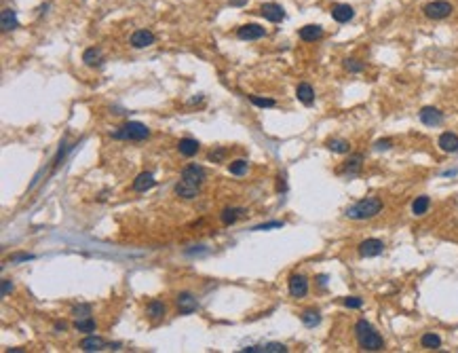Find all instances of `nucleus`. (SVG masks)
I'll return each instance as SVG.
<instances>
[{
  "label": "nucleus",
  "instance_id": "nucleus-22",
  "mask_svg": "<svg viewBox=\"0 0 458 353\" xmlns=\"http://www.w3.org/2000/svg\"><path fill=\"white\" fill-rule=\"evenodd\" d=\"M104 347H106V341H104V338H99V336H95V334H89L80 343V349L82 351H102Z\"/></svg>",
  "mask_w": 458,
  "mask_h": 353
},
{
  "label": "nucleus",
  "instance_id": "nucleus-20",
  "mask_svg": "<svg viewBox=\"0 0 458 353\" xmlns=\"http://www.w3.org/2000/svg\"><path fill=\"white\" fill-rule=\"evenodd\" d=\"M178 150H180V154H184V157H194V154L198 152V142L192 138H182L178 142Z\"/></svg>",
  "mask_w": 458,
  "mask_h": 353
},
{
  "label": "nucleus",
  "instance_id": "nucleus-4",
  "mask_svg": "<svg viewBox=\"0 0 458 353\" xmlns=\"http://www.w3.org/2000/svg\"><path fill=\"white\" fill-rule=\"evenodd\" d=\"M422 11H424V15H426L428 19H446V17L452 15L454 7L448 3V0H435V3L424 5Z\"/></svg>",
  "mask_w": 458,
  "mask_h": 353
},
{
  "label": "nucleus",
  "instance_id": "nucleus-30",
  "mask_svg": "<svg viewBox=\"0 0 458 353\" xmlns=\"http://www.w3.org/2000/svg\"><path fill=\"white\" fill-rule=\"evenodd\" d=\"M74 328L78 330V332H95V319H91V317H78L76 321H74Z\"/></svg>",
  "mask_w": 458,
  "mask_h": 353
},
{
  "label": "nucleus",
  "instance_id": "nucleus-12",
  "mask_svg": "<svg viewBox=\"0 0 458 353\" xmlns=\"http://www.w3.org/2000/svg\"><path fill=\"white\" fill-rule=\"evenodd\" d=\"M129 42H131L133 49H144V47H150L154 42V34L150 30H137V32L131 34V40Z\"/></svg>",
  "mask_w": 458,
  "mask_h": 353
},
{
  "label": "nucleus",
  "instance_id": "nucleus-31",
  "mask_svg": "<svg viewBox=\"0 0 458 353\" xmlns=\"http://www.w3.org/2000/svg\"><path fill=\"white\" fill-rule=\"evenodd\" d=\"M247 169H249V163H247L245 159H237V161H233L231 165H228V172H231L233 176H243V174H247Z\"/></svg>",
  "mask_w": 458,
  "mask_h": 353
},
{
  "label": "nucleus",
  "instance_id": "nucleus-39",
  "mask_svg": "<svg viewBox=\"0 0 458 353\" xmlns=\"http://www.w3.org/2000/svg\"><path fill=\"white\" fill-rule=\"evenodd\" d=\"M391 146H393L391 140H378V142L374 144V148H376V150H389Z\"/></svg>",
  "mask_w": 458,
  "mask_h": 353
},
{
  "label": "nucleus",
  "instance_id": "nucleus-19",
  "mask_svg": "<svg viewBox=\"0 0 458 353\" xmlns=\"http://www.w3.org/2000/svg\"><path fill=\"white\" fill-rule=\"evenodd\" d=\"M296 95H298V100L302 102L304 106H310L314 102V89L310 87L308 83H300L298 89H296Z\"/></svg>",
  "mask_w": 458,
  "mask_h": 353
},
{
  "label": "nucleus",
  "instance_id": "nucleus-26",
  "mask_svg": "<svg viewBox=\"0 0 458 353\" xmlns=\"http://www.w3.org/2000/svg\"><path fill=\"white\" fill-rule=\"evenodd\" d=\"M300 319H302L304 326L314 328V326H319V321H321V313L317 311V309H306V311H302V315H300Z\"/></svg>",
  "mask_w": 458,
  "mask_h": 353
},
{
  "label": "nucleus",
  "instance_id": "nucleus-35",
  "mask_svg": "<svg viewBox=\"0 0 458 353\" xmlns=\"http://www.w3.org/2000/svg\"><path fill=\"white\" fill-rule=\"evenodd\" d=\"M342 303H345V307H349V309H359V307H363V301L359 298V296H347Z\"/></svg>",
  "mask_w": 458,
  "mask_h": 353
},
{
  "label": "nucleus",
  "instance_id": "nucleus-7",
  "mask_svg": "<svg viewBox=\"0 0 458 353\" xmlns=\"http://www.w3.org/2000/svg\"><path fill=\"white\" fill-rule=\"evenodd\" d=\"M260 15L266 19V21H273V23H279L285 19V9L277 3H266L260 7Z\"/></svg>",
  "mask_w": 458,
  "mask_h": 353
},
{
  "label": "nucleus",
  "instance_id": "nucleus-24",
  "mask_svg": "<svg viewBox=\"0 0 458 353\" xmlns=\"http://www.w3.org/2000/svg\"><path fill=\"white\" fill-rule=\"evenodd\" d=\"M428 207H431V199H428L426 195L416 197V199H414V203H412V214L414 216H424L426 211H428Z\"/></svg>",
  "mask_w": 458,
  "mask_h": 353
},
{
  "label": "nucleus",
  "instance_id": "nucleus-3",
  "mask_svg": "<svg viewBox=\"0 0 458 353\" xmlns=\"http://www.w3.org/2000/svg\"><path fill=\"white\" fill-rule=\"evenodd\" d=\"M148 135H150V129L144 123H137V121L125 123L123 127H119V129L112 133L114 140H131V142H141V140H146Z\"/></svg>",
  "mask_w": 458,
  "mask_h": 353
},
{
  "label": "nucleus",
  "instance_id": "nucleus-36",
  "mask_svg": "<svg viewBox=\"0 0 458 353\" xmlns=\"http://www.w3.org/2000/svg\"><path fill=\"white\" fill-rule=\"evenodd\" d=\"M264 351L266 353H285L288 347L281 345V343H268V345H264Z\"/></svg>",
  "mask_w": 458,
  "mask_h": 353
},
{
  "label": "nucleus",
  "instance_id": "nucleus-27",
  "mask_svg": "<svg viewBox=\"0 0 458 353\" xmlns=\"http://www.w3.org/2000/svg\"><path fill=\"white\" fill-rule=\"evenodd\" d=\"M361 161H363L361 154H355V157H351L349 161H345V165H342V172L349 174V176L359 174V169H361Z\"/></svg>",
  "mask_w": 458,
  "mask_h": 353
},
{
  "label": "nucleus",
  "instance_id": "nucleus-34",
  "mask_svg": "<svg viewBox=\"0 0 458 353\" xmlns=\"http://www.w3.org/2000/svg\"><path fill=\"white\" fill-rule=\"evenodd\" d=\"M72 315H76V319L78 317H89L91 315V307L89 305H78V307L72 309Z\"/></svg>",
  "mask_w": 458,
  "mask_h": 353
},
{
  "label": "nucleus",
  "instance_id": "nucleus-40",
  "mask_svg": "<svg viewBox=\"0 0 458 353\" xmlns=\"http://www.w3.org/2000/svg\"><path fill=\"white\" fill-rule=\"evenodd\" d=\"M34 256L32 254H15V256H11V262H21V260H32Z\"/></svg>",
  "mask_w": 458,
  "mask_h": 353
},
{
  "label": "nucleus",
  "instance_id": "nucleus-29",
  "mask_svg": "<svg viewBox=\"0 0 458 353\" xmlns=\"http://www.w3.org/2000/svg\"><path fill=\"white\" fill-rule=\"evenodd\" d=\"M420 345H422L424 349H439V347H441V338H439V334H435V332H426V334H422V338H420Z\"/></svg>",
  "mask_w": 458,
  "mask_h": 353
},
{
  "label": "nucleus",
  "instance_id": "nucleus-8",
  "mask_svg": "<svg viewBox=\"0 0 458 353\" xmlns=\"http://www.w3.org/2000/svg\"><path fill=\"white\" fill-rule=\"evenodd\" d=\"M176 305H178L182 315H190V313H194L198 309V303H196V298L190 292H180L178 298H176Z\"/></svg>",
  "mask_w": 458,
  "mask_h": 353
},
{
  "label": "nucleus",
  "instance_id": "nucleus-37",
  "mask_svg": "<svg viewBox=\"0 0 458 353\" xmlns=\"http://www.w3.org/2000/svg\"><path fill=\"white\" fill-rule=\"evenodd\" d=\"M283 222H266V224H260V227H255L253 231H268V229H281Z\"/></svg>",
  "mask_w": 458,
  "mask_h": 353
},
{
  "label": "nucleus",
  "instance_id": "nucleus-18",
  "mask_svg": "<svg viewBox=\"0 0 458 353\" xmlns=\"http://www.w3.org/2000/svg\"><path fill=\"white\" fill-rule=\"evenodd\" d=\"M82 62L87 64V66H91V68L102 66L104 64V53H102V49H97V47L87 49V51L82 53Z\"/></svg>",
  "mask_w": 458,
  "mask_h": 353
},
{
  "label": "nucleus",
  "instance_id": "nucleus-16",
  "mask_svg": "<svg viewBox=\"0 0 458 353\" xmlns=\"http://www.w3.org/2000/svg\"><path fill=\"white\" fill-rule=\"evenodd\" d=\"M439 148L443 152H458V135L452 131H443L439 135Z\"/></svg>",
  "mask_w": 458,
  "mask_h": 353
},
{
  "label": "nucleus",
  "instance_id": "nucleus-11",
  "mask_svg": "<svg viewBox=\"0 0 458 353\" xmlns=\"http://www.w3.org/2000/svg\"><path fill=\"white\" fill-rule=\"evenodd\" d=\"M420 121L424 125H428V127H437V125L443 123V112L437 110V108H433V106H424L420 110Z\"/></svg>",
  "mask_w": 458,
  "mask_h": 353
},
{
  "label": "nucleus",
  "instance_id": "nucleus-14",
  "mask_svg": "<svg viewBox=\"0 0 458 353\" xmlns=\"http://www.w3.org/2000/svg\"><path fill=\"white\" fill-rule=\"evenodd\" d=\"M332 17H334V21H338V23H347V21H351V19L355 17V11H353L351 5H334V9H332Z\"/></svg>",
  "mask_w": 458,
  "mask_h": 353
},
{
  "label": "nucleus",
  "instance_id": "nucleus-1",
  "mask_svg": "<svg viewBox=\"0 0 458 353\" xmlns=\"http://www.w3.org/2000/svg\"><path fill=\"white\" fill-rule=\"evenodd\" d=\"M355 334H357V343L363 351H382L384 349V341L382 336L374 330L369 321L359 319L355 323Z\"/></svg>",
  "mask_w": 458,
  "mask_h": 353
},
{
  "label": "nucleus",
  "instance_id": "nucleus-13",
  "mask_svg": "<svg viewBox=\"0 0 458 353\" xmlns=\"http://www.w3.org/2000/svg\"><path fill=\"white\" fill-rule=\"evenodd\" d=\"M298 34H300V38H302L304 42H314V40H319L323 36V28L317 25V23H308L304 28H300Z\"/></svg>",
  "mask_w": 458,
  "mask_h": 353
},
{
  "label": "nucleus",
  "instance_id": "nucleus-42",
  "mask_svg": "<svg viewBox=\"0 0 458 353\" xmlns=\"http://www.w3.org/2000/svg\"><path fill=\"white\" fill-rule=\"evenodd\" d=\"M317 284L321 286V288H325V284H327V277L325 275H321V277H317Z\"/></svg>",
  "mask_w": 458,
  "mask_h": 353
},
{
  "label": "nucleus",
  "instance_id": "nucleus-15",
  "mask_svg": "<svg viewBox=\"0 0 458 353\" xmlns=\"http://www.w3.org/2000/svg\"><path fill=\"white\" fill-rule=\"evenodd\" d=\"M154 184H156L154 176H152L150 172H141V174L133 180V191H137V193H146V191H150Z\"/></svg>",
  "mask_w": 458,
  "mask_h": 353
},
{
  "label": "nucleus",
  "instance_id": "nucleus-6",
  "mask_svg": "<svg viewBox=\"0 0 458 353\" xmlns=\"http://www.w3.org/2000/svg\"><path fill=\"white\" fill-rule=\"evenodd\" d=\"M359 256L361 258H374V256H380L384 252V243L380 239H365V241L359 243Z\"/></svg>",
  "mask_w": 458,
  "mask_h": 353
},
{
  "label": "nucleus",
  "instance_id": "nucleus-41",
  "mask_svg": "<svg viewBox=\"0 0 458 353\" xmlns=\"http://www.w3.org/2000/svg\"><path fill=\"white\" fill-rule=\"evenodd\" d=\"M13 290V281L11 279H3V296H7Z\"/></svg>",
  "mask_w": 458,
  "mask_h": 353
},
{
  "label": "nucleus",
  "instance_id": "nucleus-43",
  "mask_svg": "<svg viewBox=\"0 0 458 353\" xmlns=\"http://www.w3.org/2000/svg\"><path fill=\"white\" fill-rule=\"evenodd\" d=\"M55 330H66V323H64V321H62V323L57 321V323H55Z\"/></svg>",
  "mask_w": 458,
  "mask_h": 353
},
{
  "label": "nucleus",
  "instance_id": "nucleus-23",
  "mask_svg": "<svg viewBox=\"0 0 458 353\" xmlns=\"http://www.w3.org/2000/svg\"><path fill=\"white\" fill-rule=\"evenodd\" d=\"M176 195L182 197V199H194V197L198 195V188L192 186V184H188V182L180 180L178 184H176Z\"/></svg>",
  "mask_w": 458,
  "mask_h": 353
},
{
  "label": "nucleus",
  "instance_id": "nucleus-17",
  "mask_svg": "<svg viewBox=\"0 0 458 353\" xmlns=\"http://www.w3.org/2000/svg\"><path fill=\"white\" fill-rule=\"evenodd\" d=\"M0 28H3V32H11L15 30V28H19V21H17V15L13 9H5L3 15H0Z\"/></svg>",
  "mask_w": 458,
  "mask_h": 353
},
{
  "label": "nucleus",
  "instance_id": "nucleus-21",
  "mask_svg": "<svg viewBox=\"0 0 458 353\" xmlns=\"http://www.w3.org/2000/svg\"><path fill=\"white\" fill-rule=\"evenodd\" d=\"M245 214H247V209H243V207H226L220 218H222L224 224H235L239 218H243Z\"/></svg>",
  "mask_w": 458,
  "mask_h": 353
},
{
  "label": "nucleus",
  "instance_id": "nucleus-5",
  "mask_svg": "<svg viewBox=\"0 0 458 353\" xmlns=\"http://www.w3.org/2000/svg\"><path fill=\"white\" fill-rule=\"evenodd\" d=\"M182 180L188 182V184H192V186H196V188H201V184L207 180V172H205V167L196 165V163L186 165L182 169Z\"/></svg>",
  "mask_w": 458,
  "mask_h": 353
},
{
  "label": "nucleus",
  "instance_id": "nucleus-10",
  "mask_svg": "<svg viewBox=\"0 0 458 353\" xmlns=\"http://www.w3.org/2000/svg\"><path fill=\"white\" fill-rule=\"evenodd\" d=\"M237 36L241 38V40H257V38H262V36H266V30L262 25H257V23H247V25H241L239 30H237Z\"/></svg>",
  "mask_w": 458,
  "mask_h": 353
},
{
  "label": "nucleus",
  "instance_id": "nucleus-28",
  "mask_svg": "<svg viewBox=\"0 0 458 353\" xmlns=\"http://www.w3.org/2000/svg\"><path fill=\"white\" fill-rule=\"evenodd\" d=\"M327 148H330L332 152H338V154H345L351 150V144L347 142V140H340V138H332L327 140Z\"/></svg>",
  "mask_w": 458,
  "mask_h": 353
},
{
  "label": "nucleus",
  "instance_id": "nucleus-25",
  "mask_svg": "<svg viewBox=\"0 0 458 353\" xmlns=\"http://www.w3.org/2000/svg\"><path fill=\"white\" fill-rule=\"evenodd\" d=\"M146 315L150 317V319H161L163 315H165V303L163 301H150L148 303V307H146Z\"/></svg>",
  "mask_w": 458,
  "mask_h": 353
},
{
  "label": "nucleus",
  "instance_id": "nucleus-33",
  "mask_svg": "<svg viewBox=\"0 0 458 353\" xmlns=\"http://www.w3.org/2000/svg\"><path fill=\"white\" fill-rule=\"evenodd\" d=\"M345 68L349 70V72H361V70L365 68V64L359 62V60H355V58H347L345 60Z\"/></svg>",
  "mask_w": 458,
  "mask_h": 353
},
{
  "label": "nucleus",
  "instance_id": "nucleus-9",
  "mask_svg": "<svg viewBox=\"0 0 458 353\" xmlns=\"http://www.w3.org/2000/svg\"><path fill=\"white\" fill-rule=\"evenodd\" d=\"M288 288H290V294L294 298H302L308 292V279L304 275H292L290 281H288Z\"/></svg>",
  "mask_w": 458,
  "mask_h": 353
},
{
  "label": "nucleus",
  "instance_id": "nucleus-32",
  "mask_svg": "<svg viewBox=\"0 0 458 353\" xmlns=\"http://www.w3.org/2000/svg\"><path fill=\"white\" fill-rule=\"evenodd\" d=\"M249 102L253 106H260V108H273V106H277L275 100H268V97H257V95H249Z\"/></svg>",
  "mask_w": 458,
  "mask_h": 353
},
{
  "label": "nucleus",
  "instance_id": "nucleus-38",
  "mask_svg": "<svg viewBox=\"0 0 458 353\" xmlns=\"http://www.w3.org/2000/svg\"><path fill=\"white\" fill-rule=\"evenodd\" d=\"M224 154H226V150H224V148H218L216 152H209V161H213V163H216V161H222V159H224Z\"/></svg>",
  "mask_w": 458,
  "mask_h": 353
},
{
  "label": "nucleus",
  "instance_id": "nucleus-2",
  "mask_svg": "<svg viewBox=\"0 0 458 353\" xmlns=\"http://www.w3.org/2000/svg\"><path fill=\"white\" fill-rule=\"evenodd\" d=\"M380 211H382V201L378 199V197H365V199L347 207L345 214L351 220H369V218L378 216Z\"/></svg>",
  "mask_w": 458,
  "mask_h": 353
}]
</instances>
